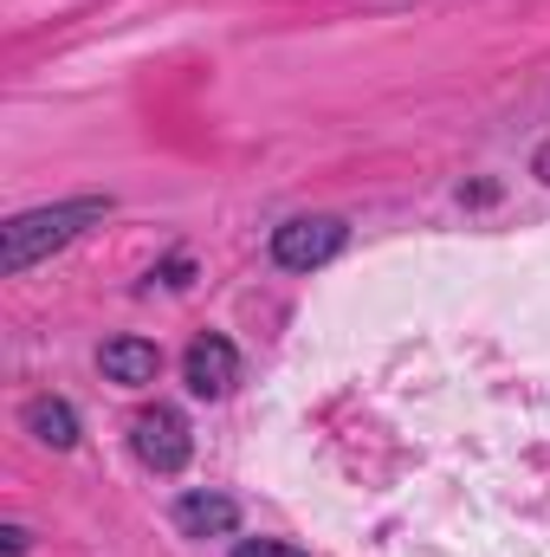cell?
I'll return each instance as SVG.
<instances>
[{
    "instance_id": "cell-1",
    "label": "cell",
    "mask_w": 550,
    "mask_h": 557,
    "mask_svg": "<svg viewBox=\"0 0 550 557\" xmlns=\"http://www.w3.org/2000/svg\"><path fill=\"white\" fill-rule=\"evenodd\" d=\"M111 214V195H72V201H52V208H26V214H13L7 227H0V273L20 278L33 273L46 253H59V247H72L85 227H98Z\"/></svg>"
},
{
    "instance_id": "cell-2",
    "label": "cell",
    "mask_w": 550,
    "mask_h": 557,
    "mask_svg": "<svg viewBox=\"0 0 550 557\" xmlns=\"http://www.w3.org/2000/svg\"><path fill=\"white\" fill-rule=\"evenodd\" d=\"M343 240H350V227L337 214H298L273 234V260L285 273H317V267H330L343 253Z\"/></svg>"
},
{
    "instance_id": "cell-3",
    "label": "cell",
    "mask_w": 550,
    "mask_h": 557,
    "mask_svg": "<svg viewBox=\"0 0 550 557\" xmlns=\"http://www.w3.org/2000/svg\"><path fill=\"white\" fill-rule=\"evenodd\" d=\"M130 447H137V460L149 467V473H182V467H188V454H195L188 416H182V409H168V403L142 409V416L130 421Z\"/></svg>"
},
{
    "instance_id": "cell-4",
    "label": "cell",
    "mask_w": 550,
    "mask_h": 557,
    "mask_svg": "<svg viewBox=\"0 0 550 557\" xmlns=\"http://www.w3.org/2000/svg\"><path fill=\"white\" fill-rule=\"evenodd\" d=\"M182 383H188L201 403H221V396H234V383H240V350H234L221 331L195 337V344H188V357H182Z\"/></svg>"
},
{
    "instance_id": "cell-5",
    "label": "cell",
    "mask_w": 550,
    "mask_h": 557,
    "mask_svg": "<svg viewBox=\"0 0 550 557\" xmlns=\"http://www.w3.org/2000/svg\"><path fill=\"white\" fill-rule=\"evenodd\" d=\"M234 525H240V506L227 493H188V499H175V532L182 539H227Z\"/></svg>"
},
{
    "instance_id": "cell-6",
    "label": "cell",
    "mask_w": 550,
    "mask_h": 557,
    "mask_svg": "<svg viewBox=\"0 0 550 557\" xmlns=\"http://www.w3.org/2000/svg\"><path fill=\"white\" fill-rule=\"evenodd\" d=\"M98 363H104V376L124 383V389H142V383L162 376V350H155L149 337H111V344L98 350Z\"/></svg>"
},
{
    "instance_id": "cell-7",
    "label": "cell",
    "mask_w": 550,
    "mask_h": 557,
    "mask_svg": "<svg viewBox=\"0 0 550 557\" xmlns=\"http://www.w3.org/2000/svg\"><path fill=\"white\" fill-rule=\"evenodd\" d=\"M20 421H26V434L33 441H46V447H78V416H72V403H59V396H33L26 409H20Z\"/></svg>"
},
{
    "instance_id": "cell-8",
    "label": "cell",
    "mask_w": 550,
    "mask_h": 557,
    "mask_svg": "<svg viewBox=\"0 0 550 557\" xmlns=\"http://www.w3.org/2000/svg\"><path fill=\"white\" fill-rule=\"evenodd\" d=\"M188 273H195V260H188V253H175L168 267H155V273H149V285H188Z\"/></svg>"
},
{
    "instance_id": "cell-9",
    "label": "cell",
    "mask_w": 550,
    "mask_h": 557,
    "mask_svg": "<svg viewBox=\"0 0 550 557\" xmlns=\"http://www.w3.org/2000/svg\"><path fill=\"white\" fill-rule=\"evenodd\" d=\"M234 557H304V552H291V545H278V539H247Z\"/></svg>"
},
{
    "instance_id": "cell-10",
    "label": "cell",
    "mask_w": 550,
    "mask_h": 557,
    "mask_svg": "<svg viewBox=\"0 0 550 557\" xmlns=\"http://www.w3.org/2000/svg\"><path fill=\"white\" fill-rule=\"evenodd\" d=\"M532 175L550 188V143H538V156H532Z\"/></svg>"
}]
</instances>
